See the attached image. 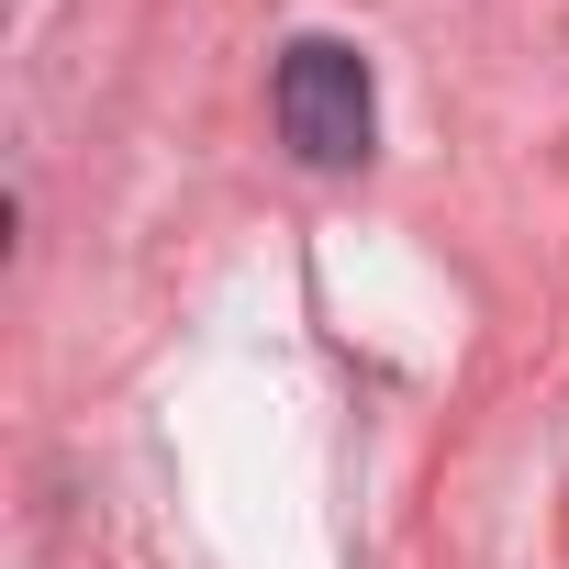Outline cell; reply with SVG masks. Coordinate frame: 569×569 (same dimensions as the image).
<instances>
[{
	"instance_id": "obj_1",
	"label": "cell",
	"mask_w": 569,
	"mask_h": 569,
	"mask_svg": "<svg viewBox=\"0 0 569 569\" xmlns=\"http://www.w3.org/2000/svg\"><path fill=\"white\" fill-rule=\"evenodd\" d=\"M279 134H291L302 168H358L369 134H380V90H369V57L336 46V34H302L279 57Z\"/></svg>"
}]
</instances>
